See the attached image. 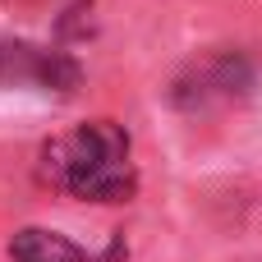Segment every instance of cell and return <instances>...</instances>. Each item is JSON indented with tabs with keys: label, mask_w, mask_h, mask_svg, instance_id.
Instances as JSON below:
<instances>
[{
	"label": "cell",
	"mask_w": 262,
	"mask_h": 262,
	"mask_svg": "<svg viewBox=\"0 0 262 262\" xmlns=\"http://www.w3.org/2000/svg\"><path fill=\"white\" fill-rule=\"evenodd\" d=\"M41 180L83 203H129L138 170L129 161V134L115 120H88L74 134L41 147Z\"/></svg>",
	"instance_id": "cell-1"
},
{
	"label": "cell",
	"mask_w": 262,
	"mask_h": 262,
	"mask_svg": "<svg viewBox=\"0 0 262 262\" xmlns=\"http://www.w3.org/2000/svg\"><path fill=\"white\" fill-rule=\"evenodd\" d=\"M0 83L5 88H41V92H74L78 88V60L64 51H41L28 41L0 46Z\"/></svg>",
	"instance_id": "cell-2"
},
{
	"label": "cell",
	"mask_w": 262,
	"mask_h": 262,
	"mask_svg": "<svg viewBox=\"0 0 262 262\" xmlns=\"http://www.w3.org/2000/svg\"><path fill=\"white\" fill-rule=\"evenodd\" d=\"M9 258L14 262H92L88 249H78L74 239L55 235V230H41V226H28L9 239Z\"/></svg>",
	"instance_id": "cell-3"
}]
</instances>
